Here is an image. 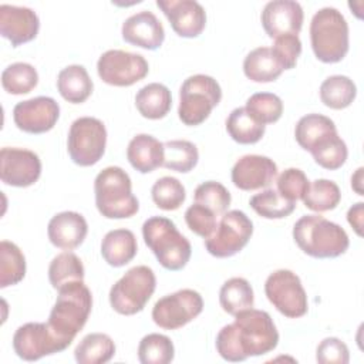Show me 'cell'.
<instances>
[{
    "mask_svg": "<svg viewBox=\"0 0 364 364\" xmlns=\"http://www.w3.org/2000/svg\"><path fill=\"white\" fill-rule=\"evenodd\" d=\"M107 129L102 121L94 117L77 118L68 131L67 149L71 161L80 166H92L104 155Z\"/></svg>",
    "mask_w": 364,
    "mask_h": 364,
    "instance_id": "9",
    "label": "cell"
},
{
    "mask_svg": "<svg viewBox=\"0 0 364 364\" xmlns=\"http://www.w3.org/2000/svg\"><path fill=\"white\" fill-rule=\"evenodd\" d=\"M309 152L317 165L328 171L341 168L348 156L347 145L341 136H338L337 131L320 138Z\"/></svg>",
    "mask_w": 364,
    "mask_h": 364,
    "instance_id": "30",
    "label": "cell"
},
{
    "mask_svg": "<svg viewBox=\"0 0 364 364\" xmlns=\"http://www.w3.org/2000/svg\"><path fill=\"white\" fill-rule=\"evenodd\" d=\"M334 131H337L336 124L328 117L321 114H307L296 124L294 136L303 149L310 151L320 138Z\"/></svg>",
    "mask_w": 364,
    "mask_h": 364,
    "instance_id": "35",
    "label": "cell"
},
{
    "mask_svg": "<svg viewBox=\"0 0 364 364\" xmlns=\"http://www.w3.org/2000/svg\"><path fill=\"white\" fill-rule=\"evenodd\" d=\"M363 168L360 166L355 173L351 176V188L358 193V195H364V191H363Z\"/></svg>",
    "mask_w": 364,
    "mask_h": 364,
    "instance_id": "49",
    "label": "cell"
},
{
    "mask_svg": "<svg viewBox=\"0 0 364 364\" xmlns=\"http://www.w3.org/2000/svg\"><path fill=\"white\" fill-rule=\"evenodd\" d=\"M172 30L185 38L198 37L206 26V11L195 0H156Z\"/></svg>",
    "mask_w": 364,
    "mask_h": 364,
    "instance_id": "17",
    "label": "cell"
},
{
    "mask_svg": "<svg viewBox=\"0 0 364 364\" xmlns=\"http://www.w3.org/2000/svg\"><path fill=\"white\" fill-rule=\"evenodd\" d=\"M357 87L347 75H330L320 85V100L331 109H344L355 100Z\"/></svg>",
    "mask_w": 364,
    "mask_h": 364,
    "instance_id": "32",
    "label": "cell"
},
{
    "mask_svg": "<svg viewBox=\"0 0 364 364\" xmlns=\"http://www.w3.org/2000/svg\"><path fill=\"white\" fill-rule=\"evenodd\" d=\"M232 182L242 191L267 188L277 176V165L263 155H245L232 168Z\"/></svg>",
    "mask_w": 364,
    "mask_h": 364,
    "instance_id": "19",
    "label": "cell"
},
{
    "mask_svg": "<svg viewBox=\"0 0 364 364\" xmlns=\"http://www.w3.org/2000/svg\"><path fill=\"white\" fill-rule=\"evenodd\" d=\"M203 310L202 296L192 289H182L161 297L152 309V320L164 330H178Z\"/></svg>",
    "mask_w": 364,
    "mask_h": 364,
    "instance_id": "12",
    "label": "cell"
},
{
    "mask_svg": "<svg viewBox=\"0 0 364 364\" xmlns=\"http://www.w3.org/2000/svg\"><path fill=\"white\" fill-rule=\"evenodd\" d=\"M115 354V344L108 334H87L75 347L74 357L78 364H104Z\"/></svg>",
    "mask_w": 364,
    "mask_h": 364,
    "instance_id": "28",
    "label": "cell"
},
{
    "mask_svg": "<svg viewBox=\"0 0 364 364\" xmlns=\"http://www.w3.org/2000/svg\"><path fill=\"white\" fill-rule=\"evenodd\" d=\"M310 41L317 60L333 64L348 53V23L334 7H323L311 18Z\"/></svg>",
    "mask_w": 364,
    "mask_h": 364,
    "instance_id": "6",
    "label": "cell"
},
{
    "mask_svg": "<svg viewBox=\"0 0 364 364\" xmlns=\"http://www.w3.org/2000/svg\"><path fill=\"white\" fill-rule=\"evenodd\" d=\"M175 357V347L169 337L151 333L142 337L138 346V360L142 364H168Z\"/></svg>",
    "mask_w": 364,
    "mask_h": 364,
    "instance_id": "40",
    "label": "cell"
},
{
    "mask_svg": "<svg viewBox=\"0 0 364 364\" xmlns=\"http://www.w3.org/2000/svg\"><path fill=\"white\" fill-rule=\"evenodd\" d=\"M264 293L279 313L289 318L303 317L309 310L306 290L300 277L287 269H279L269 274Z\"/></svg>",
    "mask_w": 364,
    "mask_h": 364,
    "instance_id": "11",
    "label": "cell"
},
{
    "mask_svg": "<svg viewBox=\"0 0 364 364\" xmlns=\"http://www.w3.org/2000/svg\"><path fill=\"white\" fill-rule=\"evenodd\" d=\"M84 274L85 270L81 259L70 250L57 255L48 266V280L55 290L67 283L84 280Z\"/></svg>",
    "mask_w": 364,
    "mask_h": 364,
    "instance_id": "36",
    "label": "cell"
},
{
    "mask_svg": "<svg viewBox=\"0 0 364 364\" xmlns=\"http://www.w3.org/2000/svg\"><path fill=\"white\" fill-rule=\"evenodd\" d=\"M57 300L48 316V327L68 347L85 326L91 309L92 296L84 280L61 286Z\"/></svg>",
    "mask_w": 364,
    "mask_h": 364,
    "instance_id": "2",
    "label": "cell"
},
{
    "mask_svg": "<svg viewBox=\"0 0 364 364\" xmlns=\"http://www.w3.org/2000/svg\"><path fill=\"white\" fill-rule=\"evenodd\" d=\"M26 276V257L20 247L9 240L0 242V287L20 283Z\"/></svg>",
    "mask_w": 364,
    "mask_h": 364,
    "instance_id": "34",
    "label": "cell"
},
{
    "mask_svg": "<svg viewBox=\"0 0 364 364\" xmlns=\"http://www.w3.org/2000/svg\"><path fill=\"white\" fill-rule=\"evenodd\" d=\"M16 354L26 361H37L44 355L64 351L67 346L51 331L47 323H26L13 336Z\"/></svg>",
    "mask_w": 364,
    "mask_h": 364,
    "instance_id": "14",
    "label": "cell"
},
{
    "mask_svg": "<svg viewBox=\"0 0 364 364\" xmlns=\"http://www.w3.org/2000/svg\"><path fill=\"white\" fill-rule=\"evenodd\" d=\"M363 215H364V203L363 202H357L347 212V220L358 236H363Z\"/></svg>",
    "mask_w": 364,
    "mask_h": 364,
    "instance_id": "48",
    "label": "cell"
},
{
    "mask_svg": "<svg viewBox=\"0 0 364 364\" xmlns=\"http://www.w3.org/2000/svg\"><path fill=\"white\" fill-rule=\"evenodd\" d=\"M307 209L313 212H327L337 208L341 200V192L336 182L330 179H316L301 199Z\"/></svg>",
    "mask_w": 364,
    "mask_h": 364,
    "instance_id": "37",
    "label": "cell"
},
{
    "mask_svg": "<svg viewBox=\"0 0 364 364\" xmlns=\"http://www.w3.org/2000/svg\"><path fill=\"white\" fill-rule=\"evenodd\" d=\"M198 161V148L191 141L172 139L164 142V168L181 173H188L196 166Z\"/></svg>",
    "mask_w": 364,
    "mask_h": 364,
    "instance_id": "33",
    "label": "cell"
},
{
    "mask_svg": "<svg viewBox=\"0 0 364 364\" xmlns=\"http://www.w3.org/2000/svg\"><path fill=\"white\" fill-rule=\"evenodd\" d=\"M260 20L270 38L287 34L299 36L303 27L304 11L300 3L294 0H273L263 7Z\"/></svg>",
    "mask_w": 364,
    "mask_h": 364,
    "instance_id": "18",
    "label": "cell"
},
{
    "mask_svg": "<svg viewBox=\"0 0 364 364\" xmlns=\"http://www.w3.org/2000/svg\"><path fill=\"white\" fill-rule=\"evenodd\" d=\"M138 112L148 119H161L166 117L172 107V95L166 85L151 82L144 85L135 95Z\"/></svg>",
    "mask_w": 364,
    "mask_h": 364,
    "instance_id": "26",
    "label": "cell"
},
{
    "mask_svg": "<svg viewBox=\"0 0 364 364\" xmlns=\"http://www.w3.org/2000/svg\"><path fill=\"white\" fill-rule=\"evenodd\" d=\"M136 237L129 229H114L102 237L101 255L112 267L125 266L136 256Z\"/></svg>",
    "mask_w": 364,
    "mask_h": 364,
    "instance_id": "24",
    "label": "cell"
},
{
    "mask_svg": "<svg viewBox=\"0 0 364 364\" xmlns=\"http://www.w3.org/2000/svg\"><path fill=\"white\" fill-rule=\"evenodd\" d=\"M121 34L124 41L145 50H156L165 40L162 23L152 11L148 10L129 16L122 23Z\"/></svg>",
    "mask_w": 364,
    "mask_h": 364,
    "instance_id": "21",
    "label": "cell"
},
{
    "mask_svg": "<svg viewBox=\"0 0 364 364\" xmlns=\"http://www.w3.org/2000/svg\"><path fill=\"white\" fill-rule=\"evenodd\" d=\"M243 73L255 82H272L282 75L283 68L270 47H257L245 57Z\"/></svg>",
    "mask_w": 364,
    "mask_h": 364,
    "instance_id": "27",
    "label": "cell"
},
{
    "mask_svg": "<svg viewBox=\"0 0 364 364\" xmlns=\"http://www.w3.org/2000/svg\"><path fill=\"white\" fill-rule=\"evenodd\" d=\"M246 111L260 124H273L283 114V102L280 97L272 92H256L250 95L245 105Z\"/></svg>",
    "mask_w": 364,
    "mask_h": 364,
    "instance_id": "42",
    "label": "cell"
},
{
    "mask_svg": "<svg viewBox=\"0 0 364 364\" xmlns=\"http://www.w3.org/2000/svg\"><path fill=\"white\" fill-rule=\"evenodd\" d=\"M41 175V161L30 149L4 146L0 151V179L16 188L34 185Z\"/></svg>",
    "mask_w": 364,
    "mask_h": 364,
    "instance_id": "15",
    "label": "cell"
},
{
    "mask_svg": "<svg viewBox=\"0 0 364 364\" xmlns=\"http://www.w3.org/2000/svg\"><path fill=\"white\" fill-rule=\"evenodd\" d=\"M154 203L164 210H176L186 199V192L182 182L173 176L159 178L151 189Z\"/></svg>",
    "mask_w": 364,
    "mask_h": 364,
    "instance_id": "41",
    "label": "cell"
},
{
    "mask_svg": "<svg viewBox=\"0 0 364 364\" xmlns=\"http://www.w3.org/2000/svg\"><path fill=\"white\" fill-rule=\"evenodd\" d=\"M145 245L166 270H181L191 259L189 240L178 230L176 225L165 216H151L142 225Z\"/></svg>",
    "mask_w": 364,
    "mask_h": 364,
    "instance_id": "5",
    "label": "cell"
},
{
    "mask_svg": "<svg viewBox=\"0 0 364 364\" xmlns=\"http://www.w3.org/2000/svg\"><path fill=\"white\" fill-rule=\"evenodd\" d=\"M60 118V105L51 97H36L21 101L13 108V119L18 129L28 134H44L54 128Z\"/></svg>",
    "mask_w": 364,
    "mask_h": 364,
    "instance_id": "16",
    "label": "cell"
},
{
    "mask_svg": "<svg viewBox=\"0 0 364 364\" xmlns=\"http://www.w3.org/2000/svg\"><path fill=\"white\" fill-rule=\"evenodd\" d=\"M293 239L300 250L316 259L338 257L350 246L347 232L321 215L301 216L293 226Z\"/></svg>",
    "mask_w": 364,
    "mask_h": 364,
    "instance_id": "3",
    "label": "cell"
},
{
    "mask_svg": "<svg viewBox=\"0 0 364 364\" xmlns=\"http://www.w3.org/2000/svg\"><path fill=\"white\" fill-rule=\"evenodd\" d=\"M156 287V277L148 266L131 267L109 290L111 307L122 314L132 316L144 310Z\"/></svg>",
    "mask_w": 364,
    "mask_h": 364,
    "instance_id": "8",
    "label": "cell"
},
{
    "mask_svg": "<svg viewBox=\"0 0 364 364\" xmlns=\"http://www.w3.org/2000/svg\"><path fill=\"white\" fill-rule=\"evenodd\" d=\"M185 222L193 233L203 239H208L216 229L218 216L206 206L195 202L186 209Z\"/></svg>",
    "mask_w": 364,
    "mask_h": 364,
    "instance_id": "45",
    "label": "cell"
},
{
    "mask_svg": "<svg viewBox=\"0 0 364 364\" xmlns=\"http://www.w3.org/2000/svg\"><path fill=\"white\" fill-rule=\"evenodd\" d=\"M219 303L223 311L230 316L253 307L255 296L250 283L243 277H232L226 280L219 291Z\"/></svg>",
    "mask_w": 364,
    "mask_h": 364,
    "instance_id": "31",
    "label": "cell"
},
{
    "mask_svg": "<svg viewBox=\"0 0 364 364\" xmlns=\"http://www.w3.org/2000/svg\"><path fill=\"white\" fill-rule=\"evenodd\" d=\"M226 131L235 142L250 145L262 139L266 131V125L256 121L245 107H239L229 114L226 119Z\"/></svg>",
    "mask_w": 364,
    "mask_h": 364,
    "instance_id": "29",
    "label": "cell"
},
{
    "mask_svg": "<svg viewBox=\"0 0 364 364\" xmlns=\"http://www.w3.org/2000/svg\"><path fill=\"white\" fill-rule=\"evenodd\" d=\"M88 233V223L85 218L73 210H64L54 215L47 226V235L58 249L73 250L78 247Z\"/></svg>",
    "mask_w": 364,
    "mask_h": 364,
    "instance_id": "22",
    "label": "cell"
},
{
    "mask_svg": "<svg viewBox=\"0 0 364 364\" xmlns=\"http://www.w3.org/2000/svg\"><path fill=\"white\" fill-rule=\"evenodd\" d=\"M127 159L138 172L149 173L162 166L164 144L152 135L138 134L128 144Z\"/></svg>",
    "mask_w": 364,
    "mask_h": 364,
    "instance_id": "23",
    "label": "cell"
},
{
    "mask_svg": "<svg viewBox=\"0 0 364 364\" xmlns=\"http://www.w3.org/2000/svg\"><path fill=\"white\" fill-rule=\"evenodd\" d=\"M215 344L223 360L239 363L273 351L279 333L267 311L250 307L235 314V321L219 330Z\"/></svg>",
    "mask_w": 364,
    "mask_h": 364,
    "instance_id": "1",
    "label": "cell"
},
{
    "mask_svg": "<svg viewBox=\"0 0 364 364\" xmlns=\"http://www.w3.org/2000/svg\"><path fill=\"white\" fill-rule=\"evenodd\" d=\"M38 84V73L28 63H13L1 73V85L4 91L13 95L28 94Z\"/></svg>",
    "mask_w": 364,
    "mask_h": 364,
    "instance_id": "38",
    "label": "cell"
},
{
    "mask_svg": "<svg viewBox=\"0 0 364 364\" xmlns=\"http://www.w3.org/2000/svg\"><path fill=\"white\" fill-rule=\"evenodd\" d=\"M272 51L283 71L291 70L296 67L297 58L301 54V41L296 34L280 36L274 38Z\"/></svg>",
    "mask_w": 364,
    "mask_h": 364,
    "instance_id": "46",
    "label": "cell"
},
{
    "mask_svg": "<svg viewBox=\"0 0 364 364\" xmlns=\"http://www.w3.org/2000/svg\"><path fill=\"white\" fill-rule=\"evenodd\" d=\"M222 100L219 82L205 74L188 77L179 90L178 115L185 125H200Z\"/></svg>",
    "mask_w": 364,
    "mask_h": 364,
    "instance_id": "7",
    "label": "cell"
},
{
    "mask_svg": "<svg viewBox=\"0 0 364 364\" xmlns=\"http://www.w3.org/2000/svg\"><path fill=\"white\" fill-rule=\"evenodd\" d=\"M316 360L320 364H347L350 361V351L340 338L327 337L317 346Z\"/></svg>",
    "mask_w": 364,
    "mask_h": 364,
    "instance_id": "47",
    "label": "cell"
},
{
    "mask_svg": "<svg viewBox=\"0 0 364 364\" xmlns=\"http://www.w3.org/2000/svg\"><path fill=\"white\" fill-rule=\"evenodd\" d=\"M252 235L253 223L249 216L239 209L228 210L220 216L215 232L205 239V247L215 257H230L247 245Z\"/></svg>",
    "mask_w": 364,
    "mask_h": 364,
    "instance_id": "10",
    "label": "cell"
},
{
    "mask_svg": "<svg viewBox=\"0 0 364 364\" xmlns=\"http://www.w3.org/2000/svg\"><path fill=\"white\" fill-rule=\"evenodd\" d=\"M40 30L37 13L24 6H0V34L7 38L13 47L34 40Z\"/></svg>",
    "mask_w": 364,
    "mask_h": 364,
    "instance_id": "20",
    "label": "cell"
},
{
    "mask_svg": "<svg viewBox=\"0 0 364 364\" xmlns=\"http://www.w3.org/2000/svg\"><path fill=\"white\" fill-rule=\"evenodd\" d=\"M95 206L107 219H125L139 210V202L132 193L129 175L119 166H107L94 181Z\"/></svg>",
    "mask_w": 364,
    "mask_h": 364,
    "instance_id": "4",
    "label": "cell"
},
{
    "mask_svg": "<svg viewBox=\"0 0 364 364\" xmlns=\"http://www.w3.org/2000/svg\"><path fill=\"white\" fill-rule=\"evenodd\" d=\"M57 90L65 101L81 104L92 94L94 84L84 65L71 64L58 73Z\"/></svg>",
    "mask_w": 364,
    "mask_h": 364,
    "instance_id": "25",
    "label": "cell"
},
{
    "mask_svg": "<svg viewBox=\"0 0 364 364\" xmlns=\"http://www.w3.org/2000/svg\"><path fill=\"white\" fill-rule=\"evenodd\" d=\"M193 198L196 203L206 206L216 216H222L225 212H228V208L232 200L229 191L220 182L216 181H206L198 185Z\"/></svg>",
    "mask_w": 364,
    "mask_h": 364,
    "instance_id": "43",
    "label": "cell"
},
{
    "mask_svg": "<svg viewBox=\"0 0 364 364\" xmlns=\"http://www.w3.org/2000/svg\"><path fill=\"white\" fill-rule=\"evenodd\" d=\"M252 209L266 219H283L293 213L296 202L283 198L276 189H264L250 198Z\"/></svg>",
    "mask_w": 364,
    "mask_h": 364,
    "instance_id": "39",
    "label": "cell"
},
{
    "mask_svg": "<svg viewBox=\"0 0 364 364\" xmlns=\"http://www.w3.org/2000/svg\"><path fill=\"white\" fill-rule=\"evenodd\" d=\"M276 183H277V192L283 198L291 202L303 199L310 186V181L307 179L306 173L299 168L284 169L279 175Z\"/></svg>",
    "mask_w": 364,
    "mask_h": 364,
    "instance_id": "44",
    "label": "cell"
},
{
    "mask_svg": "<svg viewBox=\"0 0 364 364\" xmlns=\"http://www.w3.org/2000/svg\"><path fill=\"white\" fill-rule=\"evenodd\" d=\"M149 71L144 55L124 50H108L97 63L100 78L114 87H129L144 80Z\"/></svg>",
    "mask_w": 364,
    "mask_h": 364,
    "instance_id": "13",
    "label": "cell"
}]
</instances>
